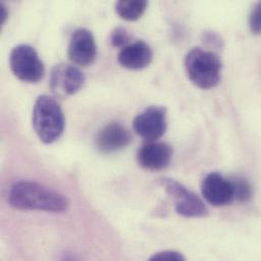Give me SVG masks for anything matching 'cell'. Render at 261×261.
<instances>
[{"label": "cell", "mask_w": 261, "mask_h": 261, "mask_svg": "<svg viewBox=\"0 0 261 261\" xmlns=\"http://www.w3.org/2000/svg\"><path fill=\"white\" fill-rule=\"evenodd\" d=\"M147 261H186L184 256L174 250H166V251H161L152 256H150Z\"/></svg>", "instance_id": "e0dca14e"}, {"label": "cell", "mask_w": 261, "mask_h": 261, "mask_svg": "<svg viewBox=\"0 0 261 261\" xmlns=\"http://www.w3.org/2000/svg\"><path fill=\"white\" fill-rule=\"evenodd\" d=\"M249 28L252 34H261V1L258 2L252 9L249 17Z\"/></svg>", "instance_id": "2e32d148"}, {"label": "cell", "mask_w": 261, "mask_h": 261, "mask_svg": "<svg viewBox=\"0 0 261 261\" xmlns=\"http://www.w3.org/2000/svg\"><path fill=\"white\" fill-rule=\"evenodd\" d=\"M67 55L75 66L91 65L97 56V45L92 32L83 28L75 30L69 40Z\"/></svg>", "instance_id": "ba28073f"}, {"label": "cell", "mask_w": 261, "mask_h": 261, "mask_svg": "<svg viewBox=\"0 0 261 261\" xmlns=\"http://www.w3.org/2000/svg\"><path fill=\"white\" fill-rule=\"evenodd\" d=\"M132 125L145 141H156L167 130V110L162 106H150L134 118Z\"/></svg>", "instance_id": "52a82bcc"}, {"label": "cell", "mask_w": 261, "mask_h": 261, "mask_svg": "<svg viewBox=\"0 0 261 261\" xmlns=\"http://www.w3.org/2000/svg\"><path fill=\"white\" fill-rule=\"evenodd\" d=\"M202 41L207 46L215 49H222L224 46L223 38L214 31H206L202 34Z\"/></svg>", "instance_id": "ac0fdd59"}, {"label": "cell", "mask_w": 261, "mask_h": 261, "mask_svg": "<svg viewBox=\"0 0 261 261\" xmlns=\"http://www.w3.org/2000/svg\"><path fill=\"white\" fill-rule=\"evenodd\" d=\"M132 140L130 131L118 122H111L98 132L96 146L103 153H114L125 148Z\"/></svg>", "instance_id": "8fae6325"}, {"label": "cell", "mask_w": 261, "mask_h": 261, "mask_svg": "<svg viewBox=\"0 0 261 261\" xmlns=\"http://www.w3.org/2000/svg\"><path fill=\"white\" fill-rule=\"evenodd\" d=\"M84 72L74 64L59 63L50 74V90L54 96L65 99L76 94L85 85Z\"/></svg>", "instance_id": "8992f818"}, {"label": "cell", "mask_w": 261, "mask_h": 261, "mask_svg": "<svg viewBox=\"0 0 261 261\" xmlns=\"http://www.w3.org/2000/svg\"><path fill=\"white\" fill-rule=\"evenodd\" d=\"M9 65L12 73L21 82L39 83L45 74V66L37 51L30 45L15 46L9 55Z\"/></svg>", "instance_id": "277c9868"}, {"label": "cell", "mask_w": 261, "mask_h": 261, "mask_svg": "<svg viewBox=\"0 0 261 261\" xmlns=\"http://www.w3.org/2000/svg\"><path fill=\"white\" fill-rule=\"evenodd\" d=\"M184 63L189 80L197 88L210 90L219 85L223 64L217 53L194 47L187 53Z\"/></svg>", "instance_id": "7a4b0ae2"}, {"label": "cell", "mask_w": 261, "mask_h": 261, "mask_svg": "<svg viewBox=\"0 0 261 261\" xmlns=\"http://www.w3.org/2000/svg\"><path fill=\"white\" fill-rule=\"evenodd\" d=\"M231 183L233 186L235 199H237L239 202H246L252 197L253 190L247 179L243 177H234L231 179Z\"/></svg>", "instance_id": "5bb4252c"}, {"label": "cell", "mask_w": 261, "mask_h": 261, "mask_svg": "<svg viewBox=\"0 0 261 261\" xmlns=\"http://www.w3.org/2000/svg\"><path fill=\"white\" fill-rule=\"evenodd\" d=\"M110 41L113 47L123 49L124 47L130 44V36L125 28L117 27L111 33Z\"/></svg>", "instance_id": "9a60e30c"}, {"label": "cell", "mask_w": 261, "mask_h": 261, "mask_svg": "<svg viewBox=\"0 0 261 261\" xmlns=\"http://www.w3.org/2000/svg\"><path fill=\"white\" fill-rule=\"evenodd\" d=\"M146 7L147 1L145 0H120L116 3L115 10L124 20L133 21L144 13Z\"/></svg>", "instance_id": "4fadbf2b"}, {"label": "cell", "mask_w": 261, "mask_h": 261, "mask_svg": "<svg viewBox=\"0 0 261 261\" xmlns=\"http://www.w3.org/2000/svg\"><path fill=\"white\" fill-rule=\"evenodd\" d=\"M8 203L18 211L47 213H63L68 207V200L64 195L32 181L14 183L8 193Z\"/></svg>", "instance_id": "6da1fadb"}, {"label": "cell", "mask_w": 261, "mask_h": 261, "mask_svg": "<svg viewBox=\"0 0 261 261\" xmlns=\"http://www.w3.org/2000/svg\"><path fill=\"white\" fill-rule=\"evenodd\" d=\"M8 16V10L7 8L4 6L3 3H0V23L4 24V22L6 21Z\"/></svg>", "instance_id": "d6986e66"}, {"label": "cell", "mask_w": 261, "mask_h": 261, "mask_svg": "<svg viewBox=\"0 0 261 261\" xmlns=\"http://www.w3.org/2000/svg\"><path fill=\"white\" fill-rule=\"evenodd\" d=\"M173 156L172 147L166 142H147L137 151V162L148 171H160L169 166Z\"/></svg>", "instance_id": "30bf717a"}, {"label": "cell", "mask_w": 261, "mask_h": 261, "mask_svg": "<svg viewBox=\"0 0 261 261\" xmlns=\"http://www.w3.org/2000/svg\"><path fill=\"white\" fill-rule=\"evenodd\" d=\"M33 126L40 140L46 144L55 142L62 135L65 126L63 111L51 96H40L33 109Z\"/></svg>", "instance_id": "3957f363"}, {"label": "cell", "mask_w": 261, "mask_h": 261, "mask_svg": "<svg viewBox=\"0 0 261 261\" xmlns=\"http://www.w3.org/2000/svg\"><path fill=\"white\" fill-rule=\"evenodd\" d=\"M166 192L175 200V211L184 218H204L208 215V208L203 200L182 183L171 179H160Z\"/></svg>", "instance_id": "5b68a950"}, {"label": "cell", "mask_w": 261, "mask_h": 261, "mask_svg": "<svg viewBox=\"0 0 261 261\" xmlns=\"http://www.w3.org/2000/svg\"><path fill=\"white\" fill-rule=\"evenodd\" d=\"M152 57L153 52L150 46L146 42L139 40L121 49L117 59L122 67L131 70H139L147 67Z\"/></svg>", "instance_id": "7c38bea8"}, {"label": "cell", "mask_w": 261, "mask_h": 261, "mask_svg": "<svg viewBox=\"0 0 261 261\" xmlns=\"http://www.w3.org/2000/svg\"><path fill=\"white\" fill-rule=\"evenodd\" d=\"M201 193L203 198L214 206H225L235 199L231 180L218 172H212L204 177Z\"/></svg>", "instance_id": "9c48e42d"}]
</instances>
